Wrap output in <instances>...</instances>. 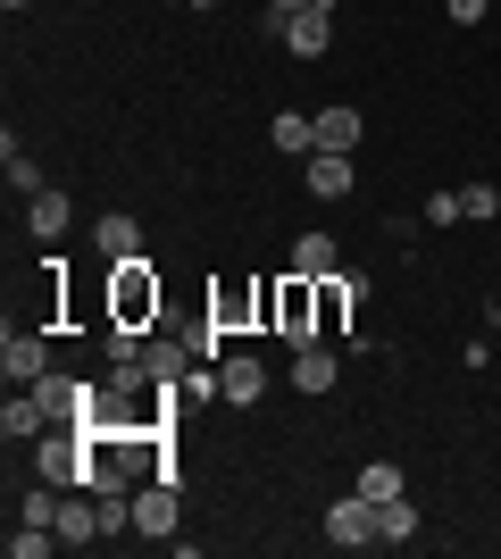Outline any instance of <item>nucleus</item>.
Returning <instances> with one entry per match:
<instances>
[{"label": "nucleus", "mask_w": 501, "mask_h": 559, "mask_svg": "<svg viewBox=\"0 0 501 559\" xmlns=\"http://www.w3.org/2000/svg\"><path fill=\"white\" fill-rule=\"evenodd\" d=\"M159 318V267L143 251L109 259V326H151Z\"/></svg>", "instance_id": "nucleus-1"}, {"label": "nucleus", "mask_w": 501, "mask_h": 559, "mask_svg": "<svg viewBox=\"0 0 501 559\" xmlns=\"http://www.w3.org/2000/svg\"><path fill=\"white\" fill-rule=\"evenodd\" d=\"M34 476H50L59 492H93V435L84 426H50L43 435V451H34Z\"/></svg>", "instance_id": "nucleus-2"}, {"label": "nucleus", "mask_w": 501, "mask_h": 559, "mask_svg": "<svg viewBox=\"0 0 501 559\" xmlns=\"http://www.w3.org/2000/svg\"><path fill=\"white\" fill-rule=\"evenodd\" d=\"M267 326L285 334L293 350H301V343H318V276H293V267H285L276 301H267Z\"/></svg>", "instance_id": "nucleus-3"}, {"label": "nucleus", "mask_w": 501, "mask_h": 559, "mask_svg": "<svg viewBox=\"0 0 501 559\" xmlns=\"http://www.w3.org/2000/svg\"><path fill=\"white\" fill-rule=\"evenodd\" d=\"M176 518H184V485L143 476V485H134V535L143 543H176Z\"/></svg>", "instance_id": "nucleus-4"}, {"label": "nucleus", "mask_w": 501, "mask_h": 559, "mask_svg": "<svg viewBox=\"0 0 501 559\" xmlns=\"http://www.w3.org/2000/svg\"><path fill=\"white\" fill-rule=\"evenodd\" d=\"M276 34H285L293 59H326V43H334V0H310V9H293Z\"/></svg>", "instance_id": "nucleus-5"}, {"label": "nucleus", "mask_w": 501, "mask_h": 559, "mask_svg": "<svg viewBox=\"0 0 501 559\" xmlns=\"http://www.w3.org/2000/svg\"><path fill=\"white\" fill-rule=\"evenodd\" d=\"M0 376H9V384H43V376H50V343H43V334H25V326H9V334H0Z\"/></svg>", "instance_id": "nucleus-6"}, {"label": "nucleus", "mask_w": 501, "mask_h": 559, "mask_svg": "<svg viewBox=\"0 0 501 559\" xmlns=\"http://www.w3.org/2000/svg\"><path fill=\"white\" fill-rule=\"evenodd\" d=\"M326 543H334V551H359V543H377V501L343 492V501L326 510Z\"/></svg>", "instance_id": "nucleus-7"}, {"label": "nucleus", "mask_w": 501, "mask_h": 559, "mask_svg": "<svg viewBox=\"0 0 501 559\" xmlns=\"http://www.w3.org/2000/svg\"><path fill=\"white\" fill-rule=\"evenodd\" d=\"M217 384H226L235 409H251V401L267 393V359H260V350H226V359H217Z\"/></svg>", "instance_id": "nucleus-8"}, {"label": "nucleus", "mask_w": 501, "mask_h": 559, "mask_svg": "<svg viewBox=\"0 0 501 559\" xmlns=\"http://www.w3.org/2000/svg\"><path fill=\"white\" fill-rule=\"evenodd\" d=\"M43 426H50L43 393H34V384H9V401H0V435H9V443H34Z\"/></svg>", "instance_id": "nucleus-9"}, {"label": "nucleus", "mask_w": 501, "mask_h": 559, "mask_svg": "<svg viewBox=\"0 0 501 559\" xmlns=\"http://www.w3.org/2000/svg\"><path fill=\"white\" fill-rule=\"evenodd\" d=\"M301 185H310V201H343V192H351V159H343V151H310V159H301Z\"/></svg>", "instance_id": "nucleus-10"}, {"label": "nucleus", "mask_w": 501, "mask_h": 559, "mask_svg": "<svg viewBox=\"0 0 501 559\" xmlns=\"http://www.w3.org/2000/svg\"><path fill=\"white\" fill-rule=\"evenodd\" d=\"M93 251H100V259H134V251H143V226H134V210L93 217Z\"/></svg>", "instance_id": "nucleus-11"}, {"label": "nucleus", "mask_w": 501, "mask_h": 559, "mask_svg": "<svg viewBox=\"0 0 501 559\" xmlns=\"http://www.w3.org/2000/svg\"><path fill=\"white\" fill-rule=\"evenodd\" d=\"M359 134H368V126H359V109H351V100L318 109V151H343V159H351V151H359Z\"/></svg>", "instance_id": "nucleus-12"}, {"label": "nucleus", "mask_w": 501, "mask_h": 559, "mask_svg": "<svg viewBox=\"0 0 501 559\" xmlns=\"http://www.w3.org/2000/svg\"><path fill=\"white\" fill-rule=\"evenodd\" d=\"M334 376H343V368H334L326 343H301V350H293V393H334Z\"/></svg>", "instance_id": "nucleus-13"}, {"label": "nucleus", "mask_w": 501, "mask_h": 559, "mask_svg": "<svg viewBox=\"0 0 501 559\" xmlns=\"http://www.w3.org/2000/svg\"><path fill=\"white\" fill-rule=\"evenodd\" d=\"M25 226H34V234H43V242H59V234H68L75 226V201H68V192H34V201H25Z\"/></svg>", "instance_id": "nucleus-14"}, {"label": "nucleus", "mask_w": 501, "mask_h": 559, "mask_svg": "<svg viewBox=\"0 0 501 559\" xmlns=\"http://www.w3.org/2000/svg\"><path fill=\"white\" fill-rule=\"evenodd\" d=\"M59 543H75V551H84V543H100V501L68 492V501H59Z\"/></svg>", "instance_id": "nucleus-15"}, {"label": "nucleus", "mask_w": 501, "mask_h": 559, "mask_svg": "<svg viewBox=\"0 0 501 559\" xmlns=\"http://www.w3.org/2000/svg\"><path fill=\"white\" fill-rule=\"evenodd\" d=\"M293 276H343V251H334V234H301V242H293Z\"/></svg>", "instance_id": "nucleus-16"}, {"label": "nucleus", "mask_w": 501, "mask_h": 559, "mask_svg": "<svg viewBox=\"0 0 501 559\" xmlns=\"http://www.w3.org/2000/svg\"><path fill=\"white\" fill-rule=\"evenodd\" d=\"M267 301H276V284H260V293H242V284H226V293H217V301H210V318H217V326H242L251 309H260V318H267Z\"/></svg>", "instance_id": "nucleus-17"}, {"label": "nucleus", "mask_w": 501, "mask_h": 559, "mask_svg": "<svg viewBox=\"0 0 501 559\" xmlns=\"http://www.w3.org/2000/svg\"><path fill=\"white\" fill-rule=\"evenodd\" d=\"M359 501H402V492H409V476H402V467H393V460H368V467H359Z\"/></svg>", "instance_id": "nucleus-18"}, {"label": "nucleus", "mask_w": 501, "mask_h": 559, "mask_svg": "<svg viewBox=\"0 0 501 559\" xmlns=\"http://www.w3.org/2000/svg\"><path fill=\"white\" fill-rule=\"evenodd\" d=\"M377 543H418V501H377Z\"/></svg>", "instance_id": "nucleus-19"}, {"label": "nucleus", "mask_w": 501, "mask_h": 559, "mask_svg": "<svg viewBox=\"0 0 501 559\" xmlns=\"http://www.w3.org/2000/svg\"><path fill=\"white\" fill-rule=\"evenodd\" d=\"M267 134H276V151H285V159H310V151H318V117H293V109H285Z\"/></svg>", "instance_id": "nucleus-20"}, {"label": "nucleus", "mask_w": 501, "mask_h": 559, "mask_svg": "<svg viewBox=\"0 0 501 559\" xmlns=\"http://www.w3.org/2000/svg\"><path fill=\"white\" fill-rule=\"evenodd\" d=\"M100 393H109V401H134V393H151V359H109Z\"/></svg>", "instance_id": "nucleus-21"}, {"label": "nucleus", "mask_w": 501, "mask_h": 559, "mask_svg": "<svg viewBox=\"0 0 501 559\" xmlns=\"http://www.w3.org/2000/svg\"><path fill=\"white\" fill-rule=\"evenodd\" d=\"M59 501H68V492H59V485L43 476V485H34V492L17 501V526H59Z\"/></svg>", "instance_id": "nucleus-22"}, {"label": "nucleus", "mask_w": 501, "mask_h": 559, "mask_svg": "<svg viewBox=\"0 0 501 559\" xmlns=\"http://www.w3.org/2000/svg\"><path fill=\"white\" fill-rule=\"evenodd\" d=\"M0 159H9V192H25V201H34V192H43V167L25 159V142H17V134L0 142Z\"/></svg>", "instance_id": "nucleus-23"}, {"label": "nucleus", "mask_w": 501, "mask_h": 559, "mask_svg": "<svg viewBox=\"0 0 501 559\" xmlns=\"http://www.w3.org/2000/svg\"><path fill=\"white\" fill-rule=\"evenodd\" d=\"M50 543H59V526H17V535H9V559H43Z\"/></svg>", "instance_id": "nucleus-24"}, {"label": "nucleus", "mask_w": 501, "mask_h": 559, "mask_svg": "<svg viewBox=\"0 0 501 559\" xmlns=\"http://www.w3.org/2000/svg\"><path fill=\"white\" fill-rule=\"evenodd\" d=\"M418 217H427V226H460L468 210H460V192H427V210H418Z\"/></svg>", "instance_id": "nucleus-25"}, {"label": "nucleus", "mask_w": 501, "mask_h": 559, "mask_svg": "<svg viewBox=\"0 0 501 559\" xmlns=\"http://www.w3.org/2000/svg\"><path fill=\"white\" fill-rule=\"evenodd\" d=\"M460 210H468V217H493L501 192H493V185H460Z\"/></svg>", "instance_id": "nucleus-26"}, {"label": "nucleus", "mask_w": 501, "mask_h": 559, "mask_svg": "<svg viewBox=\"0 0 501 559\" xmlns=\"http://www.w3.org/2000/svg\"><path fill=\"white\" fill-rule=\"evenodd\" d=\"M184 401H226V384H217V376L201 368V376H184Z\"/></svg>", "instance_id": "nucleus-27"}, {"label": "nucleus", "mask_w": 501, "mask_h": 559, "mask_svg": "<svg viewBox=\"0 0 501 559\" xmlns=\"http://www.w3.org/2000/svg\"><path fill=\"white\" fill-rule=\"evenodd\" d=\"M443 9H452V25H477L485 17V0H443Z\"/></svg>", "instance_id": "nucleus-28"}, {"label": "nucleus", "mask_w": 501, "mask_h": 559, "mask_svg": "<svg viewBox=\"0 0 501 559\" xmlns=\"http://www.w3.org/2000/svg\"><path fill=\"white\" fill-rule=\"evenodd\" d=\"M293 9H310V0H267V25H285Z\"/></svg>", "instance_id": "nucleus-29"}, {"label": "nucleus", "mask_w": 501, "mask_h": 559, "mask_svg": "<svg viewBox=\"0 0 501 559\" xmlns=\"http://www.w3.org/2000/svg\"><path fill=\"white\" fill-rule=\"evenodd\" d=\"M0 9H34V0H0Z\"/></svg>", "instance_id": "nucleus-30"}, {"label": "nucleus", "mask_w": 501, "mask_h": 559, "mask_svg": "<svg viewBox=\"0 0 501 559\" xmlns=\"http://www.w3.org/2000/svg\"><path fill=\"white\" fill-rule=\"evenodd\" d=\"M192 9H217V0H192Z\"/></svg>", "instance_id": "nucleus-31"}, {"label": "nucleus", "mask_w": 501, "mask_h": 559, "mask_svg": "<svg viewBox=\"0 0 501 559\" xmlns=\"http://www.w3.org/2000/svg\"><path fill=\"white\" fill-rule=\"evenodd\" d=\"M184 9H192V0H184Z\"/></svg>", "instance_id": "nucleus-32"}]
</instances>
